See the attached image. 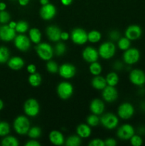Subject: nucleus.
Returning <instances> with one entry per match:
<instances>
[{
  "instance_id": "nucleus-1",
  "label": "nucleus",
  "mask_w": 145,
  "mask_h": 146,
  "mask_svg": "<svg viewBox=\"0 0 145 146\" xmlns=\"http://www.w3.org/2000/svg\"><path fill=\"white\" fill-rule=\"evenodd\" d=\"M14 131L21 135L28 133L30 129L29 120L24 115H19L14 121Z\"/></svg>"
},
{
  "instance_id": "nucleus-2",
  "label": "nucleus",
  "mask_w": 145,
  "mask_h": 146,
  "mask_svg": "<svg viewBox=\"0 0 145 146\" xmlns=\"http://www.w3.org/2000/svg\"><path fill=\"white\" fill-rule=\"evenodd\" d=\"M36 51L38 56L44 61H49L53 56V49L47 43H39L37 44Z\"/></svg>"
},
{
  "instance_id": "nucleus-3",
  "label": "nucleus",
  "mask_w": 145,
  "mask_h": 146,
  "mask_svg": "<svg viewBox=\"0 0 145 146\" xmlns=\"http://www.w3.org/2000/svg\"><path fill=\"white\" fill-rule=\"evenodd\" d=\"M115 51H116V48L115 44L110 41L105 42L101 44L98 50L99 56H100L104 59H109L112 58L115 55Z\"/></svg>"
},
{
  "instance_id": "nucleus-4",
  "label": "nucleus",
  "mask_w": 145,
  "mask_h": 146,
  "mask_svg": "<svg viewBox=\"0 0 145 146\" xmlns=\"http://www.w3.org/2000/svg\"><path fill=\"white\" fill-rule=\"evenodd\" d=\"M40 106L38 101L34 98H29L24 105V111L28 116L35 117L39 113Z\"/></svg>"
},
{
  "instance_id": "nucleus-5",
  "label": "nucleus",
  "mask_w": 145,
  "mask_h": 146,
  "mask_svg": "<svg viewBox=\"0 0 145 146\" xmlns=\"http://www.w3.org/2000/svg\"><path fill=\"white\" fill-rule=\"evenodd\" d=\"M140 58V52L136 48H129L125 51L123 61L128 65H133L137 63Z\"/></svg>"
},
{
  "instance_id": "nucleus-6",
  "label": "nucleus",
  "mask_w": 145,
  "mask_h": 146,
  "mask_svg": "<svg viewBox=\"0 0 145 146\" xmlns=\"http://www.w3.org/2000/svg\"><path fill=\"white\" fill-rule=\"evenodd\" d=\"M57 94L61 99H68L73 94V87L69 82H61L57 87Z\"/></svg>"
},
{
  "instance_id": "nucleus-7",
  "label": "nucleus",
  "mask_w": 145,
  "mask_h": 146,
  "mask_svg": "<svg viewBox=\"0 0 145 146\" xmlns=\"http://www.w3.org/2000/svg\"><path fill=\"white\" fill-rule=\"evenodd\" d=\"M117 113L119 118L123 120H128L133 116L134 108L130 103H123L118 108Z\"/></svg>"
},
{
  "instance_id": "nucleus-8",
  "label": "nucleus",
  "mask_w": 145,
  "mask_h": 146,
  "mask_svg": "<svg viewBox=\"0 0 145 146\" xmlns=\"http://www.w3.org/2000/svg\"><path fill=\"white\" fill-rule=\"evenodd\" d=\"M71 38L74 44L82 45L88 41V34L82 29L77 28L72 31Z\"/></svg>"
},
{
  "instance_id": "nucleus-9",
  "label": "nucleus",
  "mask_w": 145,
  "mask_h": 146,
  "mask_svg": "<svg viewBox=\"0 0 145 146\" xmlns=\"http://www.w3.org/2000/svg\"><path fill=\"white\" fill-rule=\"evenodd\" d=\"M100 122L105 128L112 130L117 126L119 120L115 114L108 113L102 115L100 118Z\"/></svg>"
},
{
  "instance_id": "nucleus-10",
  "label": "nucleus",
  "mask_w": 145,
  "mask_h": 146,
  "mask_svg": "<svg viewBox=\"0 0 145 146\" xmlns=\"http://www.w3.org/2000/svg\"><path fill=\"white\" fill-rule=\"evenodd\" d=\"M129 80L134 85L142 86L145 84V73L138 68L132 70L129 74Z\"/></svg>"
},
{
  "instance_id": "nucleus-11",
  "label": "nucleus",
  "mask_w": 145,
  "mask_h": 146,
  "mask_svg": "<svg viewBox=\"0 0 145 146\" xmlns=\"http://www.w3.org/2000/svg\"><path fill=\"white\" fill-rule=\"evenodd\" d=\"M14 45L19 51H26L31 46V40L26 36L21 34L14 38Z\"/></svg>"
},
{
  "instance_id": "nucleus-12",
  "label": "nucleus",
  "mask_w": 145,
  "mask_h": 146,
  "mask_svg": "<svg viewBox=\"0 0 145 146\" xmlns=\"http://www.w3.org/2000/svg\"><path fill=\"white\" fill-rule=\"evenodd\" d=\"M134 128L133 126L129 124H125V125H122L119 127L117 132V135L118 138H120L122 140H129L134 135Z\"/></svg>"
},
{
  "instance_id": "nucleus-13",
  "label": "nucleus",
  "mask_w": 145,
  "mask_h": 146,
  "mask_svg": "<svg viewBox=\"0 0 145 146\" xmlns=\"http://www.w3.org/2000/svg\"><path fill=\"white\" fill-rule=\"evenodd\" d=\"M142 34V28L139 25L132 24L129 26L125 31V36L130 41L139 39Z\"/></svg>"
},
{
  "instance_id": "nucleus-14",
  "label": "nucleus",
  "mask_w": 145,
  "mask_h": 146,
  "mask_svg": "<svg viewBox=\"0 0 145 146\" xmlns=\"http://www.w3.org/2000/svg\"><path fill=\"white\" fill-rule=\"evenodd\" d=\"M58 73L60 76L65 79H70L75 76L76 68L71 64H64L59 67Z\"/></svg>"
},
{
  "instance_id": "nucleus-15",
  "label": "nucleus",
  "mask_w": 145,
  "mask_h": 146,
  "mask_svg": "<svg viewBox=\"0 0 145 146\" xmlns=\"http://www.w3.org/2000/svg\"><path fill=\"white\" fill-rule=\"evenodd\" d=\"M102 98L108 103H112L118 98V92L115 86H107L102 90Z\"/></svg>"
},
{
  "instance_id": "nucleus-16",
  "label": "nucleus",
  "mask_w": 145,
  "mask_h": 146,
  "mask_svg": "<svg viewBox=\"0 0 145 146\" xmlns=\"http://www.w3.org/2000/svg\"><path fill=\"white\" fill-rule=\"evenodd\" d=\"M16 37V30L9 25L0 27V38L4 41H10Z\"/></svg>"
},
{
  "instance_id": "nucleus-17",
  "label": "nucleus",
  "mask_w": 145,
  "mask_h": 146,
  "mask_svg": "<svg viewBox=\"0 0 145 146\" xmlns=\"http://www.w3.org/2000/svg\"><path fill=\"white\" fill-rule=\"evenodd\" d=\"M56 14V9L53 4H47L42 6L40 10V15L44 20H51Z\"/></svg>"
},
{
  "instance_id": "nucleus-18",
  "label": "nucleus",
  "mask_w": 145,
  "mask_h": 146,
  "mask_svg": "<svg viewBox=\"0 0 145 146\" xmlns=\"http://www.w3.org/2000/svg\"><path fill=\"white\" fill-rule=\"evenodd\" d=\"M82 58L86 62L92 63L97 61L99 56V53L95 49V48L92 46H88L83 50L82 51Z\"/></svg>"
},
{
  "instance_id": "nucleus-19",
  "label": "nucleus",
  "mask_w": 145,
  "mask_h": 146,
  "mask_svg": "<svg viewBox=\"0 0 145 146\" xmlns=\"http://www.w3.org/2000/svg\"><path fill=\"white\" fill-rule=\"evenodd\" d=\"M45 32H46V35L48 38L51 41L55 42V41H58L61 39V31L56 26L52 25L46 28V30H45Z\"/></svg>"
},
{
  "instance_id": "nucleus-20",
  "label": "nucleus",
  "mask_w": 145,
  "mask_h": 146,
  "mask_svg": "<svg viewBox=\"0 0 145 146\" xmlns=\"http://www.w3.org/2000/svg\"><path fill=\"white\" fill-rule=\"evenodd\" d=\"M90 109L93 114L98 115H100L105 110V104L100 99L95 98L91 101L90 105Z\"/></svg>"
},
{
  "instance_id": "nucleus-21",
  "label": "nucleus",
  "mask_w": 145,
  "mask_h": 146,
  "mask_svg": "<svg viewBox=\"0 0 145 146\" xmlns=\"http://www.w3.org/2000/svg\"><path fill=\"white\" fill-rule=\"evenodd\" d=\"M49 140L51 143L55 145H61L65 142L63 134L58 131H53L50 133Z\"/></svg>"
},
{
  "instance_id": "nucleus-22",
  "label": "nucleus",
  "mask_w": 145,
  "mask_h": 146,
  "mask_svg": "<svg viewBox=\"0 0 145 146\" xmlns=\"http://www.w3.org/2000/svg\"><path fill=\"white\" fill-rule=\"evenodd\" d=\"M24 61L21 57L14 56L8 60V66L12 70H20L24 67Z\"/></svg>"
},
{
  "instance_id": "nucleus-23",
  "label": "nucleus",
  "mask_w": 145,
  "mask_h": 146,
  "mask_svg": "<svg viewBox=\"0 0 145 146\" xmlns=\"http://www.w3.org/2000/svg\"><path fill=\"white\" fill-rule=\"evenodd\" d=\"M106 79L100 76H95L92 80V86L97 90H103L107 86Z\"/></svg>"
},
{
  "instance_id": "nucleus-24",
  "label": "nucleus",
  "mask_w": 145,
  "mask_h": 146,
  "mask_svg": "<svg viewBox=\"0 0 145 146\" xmlns=\"http://www.w3.org/2000/svg\"><path fill=\"white\" fill-rule=\"evenodd\" d=\"M77 135H79L80 138H87L91 135V129L90 125L86 124H80L77 127L76 129Z\"/></svg>"
},
{
  "instance_id": "nucleus-25",
  "label": "nucleus",
  "mask_w": 145,
  "mask_h": 146,
  "mask_svg": "<svg viewBox=\"0 0 145 146\" xmlns=\"http://www.w3.org/2000/svg\"><path fill=\"white\" fill-rule=\"evenodd\" d=\"M29 38L34 44H39L41 40V33L36 28L31 29L29 31Z\"/></svg>"
},
{
  "instance_id": "nucleus-26",
  "label": "nucleus",
  "mask_w": 145,
  "mask_h": 146,
  "mask_svg": "<svg viewBox=\"0 0 145 146\" xmlns=\"http://www.w3.org/2000/svg\"><path fill=\"white\" fill-rule=\"evenodd\" d=\"M41 76L38 73H34L31 74V75L28 77V83L30 85L33 87H37L41 84Z\"/></svg>"
},
{
  "instance_id": "nucleus-27",
  "label": "nucleus",
  "mask_w": 145,
  "mask_h": 146,
  "mask_svg": "<svg viewBox=\"0 0 145 146\" xmlns=\"http://www.w3.org/2000/svg\"><path fill=\"white\" fill-rule=\"evenodd\" d=\"M105 79H106L107 85L112 86H115L119 82V76L115 72H110L108 74Z\"/></svg>"
},
{
  "instance_id": "nucleus-28",
  "label": "nucleus",
  "mask_w": 145,
  "mask_h": 146,
  "mask_svg": "<svg viewBox=\"0 0 145 146\" xmlns=\"http://www.w3.org/2000/svg\"><path fill=\"white\" fill-rule=\"evenodd\" d=\"M19 145L18 141L14 136H4V139L1 141V145L3 146H18Z\"/></svg>"
},
{
  "instance_id": "nucleus-29",
  "label": "nucleus",
  "mask_w": 145,
  "mask_h": 146,
  "mask_svg": "<svg viewBox=\"0 0 145 146\" xmlns=\"http://www.w3.org/2000/svg\"><path fill=\"white\" fill-rule=\"evenodd\" d=\"M80 144L81 138L79 135H71L65 141V145L68 146H79Z\"/></svg>"
},
{
  "instance_id": "nucleus-30",
  "label": "nucleus",
  "mask_w": 145,
  "mask_h": 146,
  "mask_svg": "<svg viewBox=\"0 0 145 146\" xmlns=\"http://www.w3.org/2000/svg\"><path fill=\"white\" fill-rule=\"evenodd\" d=\"M101 34L100 31L92 30L88 34V41L91 43H97L101 39Z\"/></svg>"
},
{
  "instance_id": "nucleus-31",
  "label": "nucleus",
  "mask_w": 145,
  "mask_h": 146,
  "mask_svg": "<svg viewBox=\"0 0 145 146\" xmlns=\"http://www.w3.org/2000/svg\"><path fill=\"white\" fill-rule=\"evenodd\" d=\"M10 53L8 48L5 46H0V64H4L9 59Z\"/></svg>"
},
{
  "instance_id": "nucleus-32",
  "label": "nucleus",
  "mask_w": 145,
  "mask_h": 146,
  "mask_svg": "<svg viewBox=\"0 0 145 146\" xmlns=\"http://www.w3.org/2000/svg\"><path fill=\"white\" fill-rule=\"evenodd\" d=\"M130 45L131 41L126 36L120 37V38L118 40V47L122 51H126L130 47Z\"/></svg>"
},
{
  "instance_id": "nucleus-33",
  "label": "nucleus",
  "mask_w": 145,
  "mask_h": 146,
  "mask_svg": "<svg viewBox=\"0 0 145 146\" xmlns=\"http://www.w3.org/2000/svg\"><path fill=\"white\" fill-rule=\"evenodd\" d=\"M90 72L94 76H98L101 74L102 72V66L98 63L97 61L91 63L90 66Z\"/></svg>"
},
{
  "instance_id": "nucleus-34",
  "label": "nucleus",
  "mask_w": 145,
  "mask_h": 146,
  "mask_svg": "<svg viewBox=\"0 0 145 146\" xmlns=\"http://www.w3.org/2000/svg\"><path fill=\"white\" fill-rule=\"evenodd\" d=\"M28 29V23L24 21H20L16 23V25L15 30L16 32L19 33V34H24L27 31Z\"/></svg>"
},
{
  "instance_id": "nucleus-35",
  "label": "nucleus",
  "mask_w": 145,
  "mask_h": 146,
  "mask_svg": "<svg viewBox=\"0 0 145 146\" xmlns=\"http://www.w3.org/2000/svg\"><path fill=\"white\" fill-rule=\"evenodd\" d=\"M28 136L33 139H36L41 136V130L39 127L34 126L32 128H30L29 131L28 132Z\"/></svg>"
},
{
  "instance_id": "nucleus-36",
  "label": "nucleus",
  "mask_w": 145,
  "mask_h": 146,
  "mask_svg": "<svg viewBox=\"0 0 145 146\" xmlns=\"http://www.w3.org/2000/svg\"><path fill=\"white\" fill-rule=\"evenodd\" d=\"M100 119L98 116V115H95V114H92L87 118V123L90 126H97L100 123Z\"/></svg>"
},
{
  "instance_id": "nucleus-37",
  "label": "nucleus",
  "mask_w": 145,
  "mask_h": 146,
  "mask_svg": "<svg viewBox=\"0 0 145 146\" xmlns=\"http://www.w3.org/2000/svg\"><path fill=\"white\" fill-rule=\"evenodd\" d=\"M10 133L9 124L5 121L0 122V136H6Z\"/></svg>"
},
{
  "instance_id": "nucleus-38",
  "label": "nucleus",
  "mask_w": 145,
  "mask_h": 146,
  "mask_svg": "<svg viewBox=\"0 0 145 146\" xmlns=\"http://www.w3.org/2000/svg\"><path fill=\"white\" fill-rule=\"evenodd\" d=\"M46 68L47 71L51 73V74H56L57 72H58L59 67H58V64L55 61H50L49 60L46 64Z\"/></svg>"
},
{
  "instance_id": "nucleus-39",
  "label": "nucleus",
  "mask_w": 145,
  "mask_h": 146,
  "mask_svg": "<svg viewBox=\"0 0 145 146\" xmlns=\"http://www.w3.org/2000/svg\"><path fill=\"white\" fill-rule=\"evenodd\" d=\"M66 51V46L64 43L59 42L56 44L55 48V52L58 56H63Z\"/></svg>"
},
{
  "instance_id": "nucleus-40",
  "label": "nucleus",
  "mask_w": 145,
  "mask_h": 146,
  "mask_svg": "<svg viewBox=\"0 0 145 146\" xmlns=\"http://www.w3.org/2000/svg\"><path fill=\"white\" fill-rule=\"evenodd\" d=\"M129 140L133 146H141L143 144V139L140 135H134Z\"/></svg>"
},
{
  "instance_id": "nucleus-41",
  "label": "nucleus",
  "mask_w": 145,
  "mask_h": 146,
  "mask_svg": "<svg viewBox=\"0 0 145 146\" xmlns=\"http://www.w3.org/2000/svg\"><path fill=\"white\" fill-rule=\"evenodd\" d=\"M10 14L5 10L0 11V23L1 24H7L10 21Z\"/></svg>"
},
{
  "instance_id": "nucleus-42",
  "label": "nucleus",
  "mask_w": 145,
  "mask_h": 146,
  "mask_svg": "<svg viewBox=\"0 0 145 146\" xmlns=\"http://www.w3.org/2000/svg\"><path fill=\"white\" fill-rule=\"evenodd\" d=\"M88 145L90 146H105V142L102 139L95 138V139L92 140Z\"/></svg>"
},
{
  "instance_id": "nucleus-43",
  "label": "nucleus",
  "mask_w": 145,
  "mask_h": 146,
  "mask_svg": "<svg viewBox=\"0 0 145 146\" xmlns=\"http://www.w3.org/2000/svg\"><path fill=\"white\" fill-rule=\"evenodd\" d=\"M109 36L112 41H118L120 38V34L117 30H113V31L109 32Z\"/></svg>"
},
{
  "instance_id": "nucleus-44",
  "label": "nucleus",
  "mask_w": 145,
  "mask_h": 146,
  "mask_svg": "<svg viewBox=\"0 0 145 146\" xmlns=\"http://www.w3.org/2000/svg\"><path fill=\"white\" fill-rule=\"evenodd\" d=\"M104 142H105V146H115L117 145V141L112 138H107L105 141H104Z\"/></svg>"
},
{
  "instance_id": "nucleus-45",
  "label": "nucleus",
  "mask_w": 145,
  "mask_h": 146,
  "mask_svg": "<svg viewBox=\"0 0 145 146\" xmlns=\"http://www.w3.org/2000/svg\"><path fill=\"white\" fill-rule=\"evenodd\" d=\"M27 71H28V72L30 74H34V73H36V67L34 64H29L27 66Z\"/></svg>"
},
{
  "instance_id": "nucleus-46",
  "label": "nucleus",
  "mask_w": 145,
  "mask_h": 146,
  "mask_svg": "<svg viewBox=\"0 0 145 146\" xmlns=\"http://www.w3.org/2000/svg\"><path fill=\"white\" fill-rule=\"evenodd\" d=\"M26 146H40L41 143L39 142H38L37 141L35 140H31V141H28L25 144Z\"/></svg>"
},
{
  "instance_id": "nucleus-47",
  "label": "nucleus",
  "mask_w": 145,
  "mask_h": 146,
  "mask_svg": "<svg viewBox=\"0 0 145 146\" xmlns=\"http://www.w3.org/2000/svg\"><path fill=\"white\" fill-rule=\"evenodd\" d=\"M114 68L117 71H119V70H122L123 68V64L120 61H116V62L114 64Z\"/></svg>"
},
{
  "instance_id": "nucleus-48",
  "label": "nucleus",
  "mask_w": 145,
  "mask_h": 146,
  "mask_svg": "<svg viewBox=\"0 0 145 146\" xmlns=\"http://www.w3.org/2000/svg\"><path fill=\"white\" fill-rule=\"evenodd\" d=\"M69 37H70L69 34H68L67 32H65V31H63V32H61V39L63 40V41H67V40H68Z\"/></svg>"
},
{
  "instance_id": "nucleus-49",
  "label": "nucleus",
  "mask_w": 145,
  "mask_h": 146,
  "mask_svg": "<svg viewBox=\"0 0 145 146\" xmlns=\"http://www.w3.org/2000/svg\"><path fill=\"white\" fill-rule=\"evenodd\" d=\"M61 4L64 6H69L72 4V0H61Z\"/></svg>"
},
{
  "instance_id": "nucleus-50",
  "label": "nucleus",
  "mask_w": 145,
  "mask_h": 146,
  "mask_svg": "<svg viewBox=\"0 0 145 146\" xmlns=\"http://www.w3.org/2000/svg\"><path fill=\"white\" fill-rule=\"evenodd\" d=\"M138 133H139V135H145V127L144 126L139 127V129H138Z\"/></svg>"
},
{
  "instance_id": "nucleus-51",
  "label": "nucleus",
  "mask_w": 145,
  "mask_h": 146,
  "mask_svg": "<svg viewBox=\"0 0 145 146\" xmlns=\"http://www.w3.org/2000/svg\"><path fill=\"white\" fill-rule=\"evenodd\" d=\"M18 1L20 5L22 6V7H24V6H26L28 4L29 0H18Z\"/></svg>"
},
{
  "instance_id": "nucleus-52",
  "label": "nucleus",
  "mask_w": 145,
  "mask_h": 146,
  "mask_svg": "<svg viewBox=\"0 0 145 146\" xmlns=\"http://www.w3.org/2000/svg\"><path fill=\"white\" fill-rule=\"evenodd\" d=\"M7 8V5L4 2H0V11H4Z\"/></svg>"
},
{
  "instance_id": "nucleus-53",
  "label": "nucleus",
  "mask_w": 145,
  "mask_h": 146,
  "mask_svg": "<svg viewBox=\"0 0 145 146\" xmlns=\"http://www.w3.org/2000/svg\"><path fill=\"white\" fill-rule=\"evenodd\" d=\"M16 25V23L15 21H10L9 24V26L11 28L14 29H15Z\"/></svg>"
},
{
  "instance_id": "nucleus-54",
  "label": "nucleus",
  "mask_w": 145,
  "mask_h": 146,
  "mask_svg": "<svg viewBox=\"0 0 145 146\" xmlns=\"http://www.w3.org/2000/svg\"><path fill=\"white\" fill-rule=\"evenodd\" d=\"M40 3H41V4L42 6L45 5V4L49 3V0H40Z\"/></svg>"
},
{
  "instance_id": "nucleus-55",
  "label": "nucleus",
  "mask_w": 145,
  "mask_h": 146,
  "mask_svg": "<svg viewBox=\"0 0 145 146\" xmlns=\"http://www.w3.org/2000/svg\"><path fill=\"white\" fill-rule=\"evenodd\" d=\"M4 108V103H3L2 100L0 99V111Z\"/></svg>"
},
{
  "instance_id": "nucleus-56",
  "label": "nucleus",
  "mask_w": 145,
  "mask_h": 146,
  "mask_svg": "<svg viewBox=\"0 0 145 146\" xmlns=\"http://www.w3.org/2000/svg\"><path fill=\"white\" fill-rule=\"evenodd\" d=\"M14 1H15V0H14Z\"/></svg>"
}]
</instances>
